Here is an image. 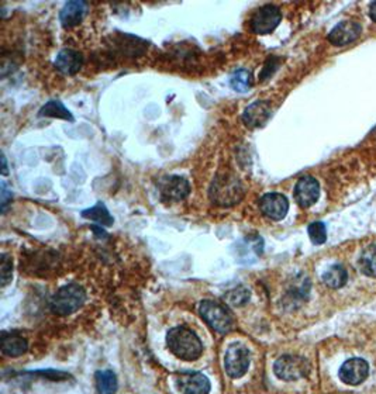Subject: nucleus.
Instances as JSON below:
<instances>
[{"instance_id":"f257e3e1","label":"nucleus","mask_w":376,"mask_h":394,"mask_svg":"<svg viewBox=\"0 0 376 394\" xmlns=\"http://www.w3.org/2000/svg\"><path fill=\"white\" fill-rule=\"evenodd\" d=\"M169 351L182 360H196L203 354V344L200 338L186 327H175L166 335Z\"/></svg>"},{"instance_id":"f03ea898","label":"nucleus","mask_w":376,"mask_h":394,"mask_svg":"<svg viewBox=\"0 0 376 394\" xmlns=\"http://www.w3.org/2000/svg\"><path fill=\"white\" fill-rule=\"evenodd\" d=\"M244 193L245 192L241 180L230 172L218 173L214 177L209 190V196L213 204L221 207H231L240 203L244 197Z\"/></svg>"},{"instance_id":"7ed1b4c3","label":"nucleus","mask_w":376,"mask_h":394,"mask_svg":"<svg viewBox=\"0 0 376 394\" xmlns=\"http://www.w3.org/2000/svg\"><path fill=\"white\" fill-rule=\"evenodd\" d=\"M86 301L85 288L78 283H69L62 286L60 291L53 296L51 310L58 315H69L78 311Z\"/></svg>"},{"instance_id":"20e7f679","label":"nucleus","mask_w":376,"mask_h":394,"mask_svg":"<svg viewBox=\"0 0 376 394\" xmlns=\"http://www.w3.org/2000/svg\"><path fill=\"white\" fill-rule=\"evenodd\" d=\"M199 314L208 325L218 334H227L234 327V319L227 307L213 301V300H203L199 304Z\"/></svg>"},{"instance_id":"39448f33","label":"nucleus","mask_w":376,"mask_h":394,"mask_svg":"<svg viewBox=\"0 0 376 394\" xmlns=\"http://www.w3.org/2000/svg\"><path fill=\"white\" fill-rule=\"evenodd\" d=\"M273 372L281 380L294 382L306 378L310 373V363L302 356L285 355L275 362Z\"/></svg>"},{"instance_id":"423d86ee","label":"nucleus","mask_w":376,"mask_h":394,"mask_svg":"<svg viewBox=\"0 0 376 394\" xmlns=\"http://www.w3.org/2000/svg\"><path fill=\"white\" fill-rule=\"evenodd\" d=\"M282 20L281 9L275 5H265L260 8L249 20V27L258 36L271 34L278 27Z\"/></svg>"},{"instance_id":"0eeeda50","label":"nucleus","mask_w":376,"mask_h":394,"mask_svg":"<svg viewBox=\"0 0 376 394\" xmlns=\"http://www.w3.org/2000/svg\"><path fill=\"white\" fill-rule=\"evenodd\" d=\"M251 363L249 349L242 344H233L224 355V369L233 379L242 378Z\"/></svg>"},{"instance_id":"6e6552de","label":"nucleus","mask_w":376,"mask_h":394,"mask_svg":"<svg viewBox=\"0 0 376 394\" xmlns=\"http://www.w3.org/2000/svg\"><path fill=\"white\" fill-rule=\"evenodd\" d=\"M160 193L164 201H182L190 193L189 180L178 175L166 176L160 180Z\"/></svg>"},{"instance_id":"1a4fd4ad","label":"nucleus","mask_w":376,"mask_h":394,"mask_svg":"<svg viewBox=\"0 0 376 394\" xmlns=\"http://www.w3.org/2000/svg\"><path fill=\"white\" fill-rule=\"evenodd\" d=\"M260 208L265 217L273 221H281L286 217L289 212V201L285 195L278 192H271L265 193L260 199Z\"/></svg>"},{"instance_id":"9d476101","label":"nucleus","mask_w":376,"mask_h":394,"mask_svg":"<svg viewBox=\"0 0 376 394\" xmlns=\"http://www.w3.org/2000/svg\"><path fill=\"white\" fill-rule=\"evenodd\" d=\"M369 365L361 358H353L344 362L340 369V379L349 386H358L366 380Z\"/></svg>"},{"instance_id":"9b49d317","label":"nucleus","mask_w":376,"mask_h":394,"mask_svg":"<svg viewBox=\"0 0 376 394\" xmlns=\"http://www.w3.org/2000/svg\"><path fill=\"white\" fill-rule=\"evenodd\" d=\"M320 196V185L313 176L300 177L294 186V200L302 208L312 207Z\"/></svg>"},{"instance_id":"f8f14e48","label":"nucleus","mask_w":376,"mask_h":394,"mask_svg":"<svg viewBox=\"0 0 376 394\" xmlns=\"http://www.w3.org/2000/svg\"><path fill=\"white\" fill-rule=\"evenodd\" d=\"M177 386L182 394H209L210 380L200 372H185L177 376Z\"/></svg>"},{"instance_id":"ddd939ff","label":"nucleus","mask_w":376,"mask_h":394,"mask_svg":"<svg viewBox=\"0 0 376 394\" xmlns=\"http://www.w3.org/2000/svg\"><path fill=\"white\" fill-rule=\"evenodd\" d=\"M362 33L361 24L357 21H341L329 34V41L336 47H342L354 42Z\"/></svg>"},{"instance_id":"4468645a","label":"nucleus","mask_w":376,"mask_h":394,"mask_svg":"<svg viewBox=\"0 0 376 394\" xmlns=\"http://www.w3.org/2000/svg\"><path fill=\"white\" fill-rule=\"evenodd\" d=\"M271 116H272L271 104L265 100H257L254 103H251L244 110L242 121L249 128H261L269 121Z\"/></svg>"},{"instance_id":"2eb2a0df","label":"nucleus","mask_w":376,"mask_h":394,"mask_svg":"<svg viewBox=\"0 0 376 394\" xmlns=\"http://www.w3.org/2000/svg\"><path fill=\"white\" fill-rule=\"evenodd\" d=\"M54 65L61 73L71 76L81 71L84 65V57L79 51L65 48L58 52Z\"/></svg>"},{"instance_id":"dca6fc26","label":"nucleus","mask_w":376,"mask_h":394,"mask_svg":"<svg viewBox=\"0 0 376 394\" xmlns=\"http://www.w3.org/2000/svg\"><path fill=\"white\" fill-rule=\"evenodd\" d=\"M86 13V3L81 0H73V2L65 3L60 13V20L65 29H71L73 25H78Z\"/></svg>"},{"instance_id":"f3484780","label":"nucleus","mask_w":376,"mask_h":394,"mask_svg":"<svg viewBox=\"0 0 376 394\" xmlns=\"http://www.w3.org/2000/svg\"><path fill=\"white\" fill-rule=\"evenodd\" d=\"M27 349H29L27 341L24 339L21 335H18L16 332L3 334V336H2V352L6 356L17 358V356H21V355L26 354Z\"/></svg>"},{"instance_id":"a211bd4d","label":"nucleus","mask_w":376,"mask_h":394,"mask_svg":"<svg viewBox=\"0 0 376 394\" xmlns=\"http://www.w3.org/2000/svg\"><path fill=\"white\" fill-rule=\"evenodd\" d=\"M82 217L88 219V220H92V221H96L97 224H100L102 227H112L113 223H114V219L112 217L108 207L102 201L96 203V206H93V207H90L88 210H84Z\"/></svg>"},{"instance_id":"6ab92c4d","label":"nucleus","mask_w":376,"mask_h":394,"mask_svg":"<svg viewBox=\"0 0 376 394\" xmlns=\"http://www.w3.org/2000/svg\"><path fill=\"white\" fill-rule=\"evenodd\" d=\"M96 389L99 394H114L117 391L118 383L117 376L113 371H99L95 375Z\"/></svg>"},{"instance_id":"aec40b11","label":"nucleus","mask_w":376,"mask_h":394,"mask_svg":"<svg viewBox=\"0 0 376 394\" xmlns=\"http://www.w3.org/2000/svg\"><path fill=\"white\" fill-rule=\"evenodd\" d=\"M348 280V272L342 265H333L323 275V282L330 288H341Z\"/></svg>"},{"instance_id":"412c9836","label":"nucleus","mask_w":376,"mask_h":394,"mask_svg":"<svg viewBox=\"0 0 376 394\" xmlns=\"http://www.w3.org/2000/svg\"><path fill=\"white\" fill-rule=\"evenodd\" d=\"M40 117H55V119H64V120H69L72 121L73 117L71 114V112L64 106L62 101L60 100H49L47 104L41 108Z\"/></svg>"},{"instance_id":"4be33fe9","label":"nucleus","mask_w":376,"mask_h":394,"mask_svg":"<svg viewBox=\"0 0 376 394\" xmlns=\"http://www.w3.org/2000/svg\"><path fill=\"white\" fill-rule=\"evenodd\" d=\"M360 268L364 275L369 278H376V245H369L362 251Z\"/></svg>"},{"instance_id":"5701e85b","label":"nucleus","mask_w":376,"mask_h":394,"mask_svg":"<svg viewBox=\"0 0 376 394\" xmlns=\"http://www.w3.org/2000/svg\"><path fill=\"white\" fill-rule=\"evenodd\" d=\"M253 85V75L247 69H238L230 76V86L240 93L247 92Z\"/></svg>"},{"instance_id":"b1692460","label":"nucleus","mask_w":376,"mask_h":394,"mask_svg":"<svg viewBox=\"0 0 376 394\" xmlns=\"http://www.w3.org/2000/svg\"><path fill=\"white\" fill-rule=\"evenodd\" d=\"M249 296H251V295H249L248 288L240 286V287H236V288H233V291L225 293L224 300H225V303L230 304V306L241 307V306H244V304L249 300Z\"/></svg>"},{"instance_id":"393cba45","label":"nucleus","mask_w":376,"mask_h":394,"mask_svg":"<svg viewBox=\"0 0 376 394\" xmlns=\"http://www.w3.org/2000/svg\"><path fill=\"white\" fill-rule=\"evenodd\" d=\"M308 232L314 245H321L327 241V230H325V225L321 221L312 223L308 228Z\"/></svg>"},{"instance_id":"a878e982","label":"nucleus","mask_w":376,"mask_h":394,"mask_svg":"<svg viewBox=\"0 0 376 394\" xmlns=\"http://www.w3.org/2000/svg\"><path fill=\"white\" fill-rule=\"evenodd\" d=\"M13 276V262L9 255L2 254L0 256V279H2V286L10 283Z\"/></svg>"},{"instance_id":"bb28decb","label":"nucleus","mask_w":376,"mask_h":394,"mask_svg":"<svg viewBox=\"0 0 376 394\" xmlns=\"http://www.w3.org/2000/svg\"><path fill=\"white\" fill-rule=\"evenodd\" d=\"M12 201V190L8 189V185L5 182H2V212L5 213L8 204Z\"/></svg>"},{"instance_id":"cd10ccee","label":"nucleus","mask_w":376,"mask_h":394,"mask_svg":"<svg viewBox=\"0 0 376 394\" xmlns=\"http://www.w3.org/2000/svg\"><path fill=\"white\" fill-rule=\"evenodd\" d=\"M369 16L376 23V2L371 3V6H369Z\"/></svg>"},{"instance_id":"c85d7f7f","label":"nucleus","mask_w":376,"mask_h":394,"mask_svg":"<svg viewBox=\"0 0 376 394\" xmlns=\"http://www.w3.org/2000/svg\"><path fill=\"white\" fill-rule=\"evenodd\" d=\"M2 162H3V171H2V173H3V175H8V165H6V158H5V155L2 156Z\"/></svg>"}]
</instances>
